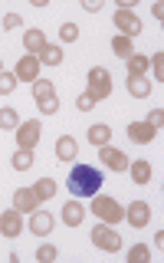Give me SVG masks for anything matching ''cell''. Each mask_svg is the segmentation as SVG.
<instances>
[{
  "label": "cell",
  "mask_w": 164,
  "mask_h": 263,
  "mask_svg": "<svg viewBox=\"0 0 164 263\" xmlns=\"http://www.w3.org/2000/svg\"><path fill=\"white\" fill-rule=\"evenodd\" d=\"M148 125H151V128H161L164 125V112L161 109H151V112H148Z\"/></svg>",
  "instance_id": "34"
},
{
  "label": "cell",
  "mask_w": 164,
  "mask_h": 263,
  "mask_svg": "<svg viewBox=\"0 0 164 263\" xmlns=\"http://www.w3.org/2000/svg\"><path fill=\"white\" fill-rule=\"evenodd\" d=\"M151 13H154V20H164V7H161V4H154Z\"/></svg>",
  "instance_id": "37"
},
{
  "label": "cell",
  "mask_w": 164,
  "mask_h": 263,
  "mask_svg": "<svg viewBox=\"0 0 164 263\" xmlns=\"http://www.w3.org/2000/svg\"><path fill=\"white\" fill-rule=\"evenodd\" d=\"M82 7H86L89 13H95V10H102V0H82Z\"/></svg>",
  "instance_id": "36"
},
{
  "label": "cell",
  "mask_w": 164,
  "mask_h": 263,
  "mask_svg": "<svg viewBox=\"0 0 164 263\" xmlns=\"http://www.w3.org/2000/svg\"><path fill=\"white\" fill-rule=\"evenodd\" d=\"M92 211L98 214L102 224H118V220L125 217V211L118 208V201H115V197H102V194H92Z\"/></svg>",
  "instance_id": "2"
},
{
  "label": "cell",
  "mask_w": 164,
  "mask_h": 263,
  "mask_svg": "<svg viewBox=\"0 0 164 263\" xmlns=\"http://www.w3.org/2000/svg\"><path fill=\"white\" fill-rule=\"evenodd\" d=\"M98 158H102L105 168H112V171H128V158H125V152H118V148H112V145H102L98 148Z\"/></svg>",
  "instance_id": "5"
},
{
  "label": "cell",
  "mask_w": 164,
  "mask_h": 263,
  "mask_svg": "<svg viewBox=\"0 0 164 263\" xmlns=\"http://www.w3.org/2000/svg\"><path fill=\"white\" fill-rule=\"evenodd\" d=\"M76 109H79V112H89V109H95V99L89 96V92H82V96H76Z\"/></svg>",
  "instance_id": "33"
},
{
  "label": "cell",
  "mask_w": 164,
  "mask_h": 263,
  "mask_svg": "<svg viewBox=\"0 0 164 263\" xmlns=\"http://www.w3.org/2000/svg\"><path fill=\"white\" fill-rule=\"evenodd\" d=\"M39 142V122L36 119H30V122H20L16 125V145L20 148H30L33 152V145Z\"/></svg>",
  "instance_id": "6"
},
{
  "label": "cell",
  "mask_w": 164,
  "mask_h": 263,
  "mask_svg": "<svg viewBox=\"0 0 164 263\" xmlns=\"http://www.w3.org/2000/svg\"><path fill=\"white\" fill-rule=\"evenodd\" d=\"M89 96L95 99H105L112 92V76H109V69H102V66H92V69H89V89H86Z\"/></svg>",
  "instance_id": "3"
},
{
  "label": "cell",
  "mask_w": 164,
  "mask_h": 263,
  "mask_svg": "<svg viewBox=\"0 0 164 263\" xmlns=\"http://www.w3.org/2000/svg\"><path fill=\"white\" fill-rule=\"evenodd\" d=\"M148 69L154 72V79H158V82H164V53L151 56V60H148Z\"/></svg>",
  "instance_id": "27"
},
{
  "label": "cell",
  "mask_w": 164,
  "mask_h": 263,
  "mask_svg": "<svg viewBox=\"0 0 164 263\" xmlns=\"http://www.w3.org/2000/svg\"><path fill=\"white\" fill-rule=\"evenodd\" d=\"M30 230L36 237H46L49 230H53V217H49L46 211H33V217H30Z\"/></svg>",
  "instance_id": "16"
},
{
  "label": "cell",
  "mask_w": 164,
  "mask_h": 263,
  "mask_svg": "<svg viewBox=\"0 0 164 263\" xmlns=\"http://www.w3.org/2000/svg\"><path fill=\"white\" fill-rule=\"evenodd\" d=\"M16 27H20V16H16V13H7L4 16V30H16Z\"/></svg>",
  "instance_id": "35"
},
{
  "label": "cell",
  "mask_w": 164,
  "mask_h": 263,
  "mask_svg": "<svg viewBox=\"0 0 164 263\" xmlns=\"http://www.w3.org/2000/svg\"><path fill=\"white\" fill-rule=\"evenodd\" d=\"M13 208L16 211H36L39 208V197H36V191H33V187H16L13 191Z\"/></svg>",
  "instance_id": "9"
},
{
  "label": "cell",
  "mask_w": 164,
  "mask_h": 263,
  "mask_svg": "<svg viewBox=\"0 0 164 263\" xmlns=\"http://www.w3.org/2000/svg\"><path fill=\"white\" fill-rule=\"evenodd\" d=\"M33 191H36L39 201H49V197H56V181L53 178H39L36 184H33Z\"/></svg>",
  "instance_id": "21"
},
{
  "label": "cell",
  "mask_w": 164,
  "mask_h": 263,
  "mask_svg": "<svg viewBox=\"0 0 164 263\" xmlns=\"http://www.w3.org/2000/svg\"><path fill=\"white\" fill-rule=\"evenodd\" d=\"M128 92L135 96V99H145L148 92H151V79H145V76H135V79H131L128 76Z\"/></svg>",
  "instance_id": "18"
},
{
  "label": "cell",
  "mask_w": 164,
  "mask_h": 263,
  "mask_svg": "<svg viewBox=\"0 0 164 263\" xmlns=\"http://www.w3.org/2000/svg\"><path fill=\"white\" fill-rule=\"evenodd\" d=\"M98 187H102V171L92 168V164H72L69 171V191L72 197H92L98 194Z\"/></svg>",
  "instance_id": "1"
},
{
  "label": "cell",
  "mask_w": 164,
  "mask_h": 263,
  "mask_svg": "<svg viewBox=\"0 0 164 263\" xmlns=\"http://www.w3.org/2000/svg\"><path fill=\"white\" fill-rule=\"evenodd\" d=\"M145 72H148V56L131 53V56H128V76L135 79V76H145Z\"/></svg>",
  "instance_id": "22"
},
{
  "label": "cell",
  "mask_w": 164,
  "mask_h": 263,
  "mask_svg": "<svg viewBox=\"0 0 164 263\" xmlns=\"http://www.w3.org/2000/svg\"><path fill=\"white\" fill-rule=\"evenodd\" d=\"M16 79H27V82H36L39 79V60L36 56H23L20 63H16Z\"/></svg>",
  "instance_id": "11"
},
{
  "label": "cell",
  "mask_w": 164,
  "mask_h": 263,
  "mask_svg": "<svg viewBox=\"0 0 164 263\" xmlns=\"http://www.w3.org/2000/svg\"><path fill=\"white\" fill-rule=\"evenodd\" d=\"M36 105H39L43 115H56V109H59V96H49V99H43V102H36Z\"/></svg>",
  "instance_id": "32"
},
{
  "label": "cell",
  "mask_w": 164,
  "mask_h": 263,
  "mask_svg": "<svg viewBox=\"0 0 164 263\" xmlns=\"http://www.w3.org/2000/svg\"><path fill=\"white\" fill-rule=\"evenodd\" d=\"M112 49H115V56H121V60H128L135 49H131V40L128 36H115L112 40Z\"/></svg>",
  "instance_id": "25"
},
{
  "label": "cell",
  "mask_w": 164,
  "mask_h": 263,
  "mask_svg": "<svg viewBox=\"0 0 164 263\" xmlns=\"http://www.w3.org/2000/svg\"><path fill=\"white\" fill-rule=\"evenodd\" d=\"M56 257H59V250H56L53 243H43V247L36 250V260H39V263H53Z\"/></svg>",
  "instance_id": "29"
},
{
  "label": "cell",
  "mask_w": 164,
  "mask_h": 263,
  "mask_svg": "<svg viewBox=\"0 0 164 263\" xmlns=\"http://www.w3.org/2000/svg\"><path fill=\"white\" fill-rule=\"evenodd\" d=\"M59 40H63V43H76V40H79V27H76V23H63V27H59Z\"/></svg>",
  "instance_id": "28"
},
{
  "label": "cell",
  "mask_w": 164,
  "mask_h": 263,
  "mask_svg": "<svg viewBox=\"0 0 164 263\" xmlns=\"http://www.w3.org/2000/svg\"><path fill=\"white\" fill-rule=\"evenodd\" d=\"M154 132H158V128H151L148 122H131V125H128V138L138 142V145H148L154 138Z\"/></svg>",
  "instance_id": "13"
},
{
  "label": "cell",
  "mask_w": 164,
  "mask_h": 263,
  "mask_svg": "<svg viewBox=\"0 0 164 263\" xmlns=\"http://www.w3.org/2000/svg\"><path fill=\"white\" fill-rule=\"evenodd\" d=\"M82 220H86V208H82V201H79V197H72V201L63 208V224H69V227H79Z\"/></svg>",
  "instance_id": "12"
},
{
  "label": "cell",
  "mask_w": 164,
  "mask_h": 263,
  "mask_svg": "<svg viewBox=\"0 0 164 263\" xmlns=\"http://www.w3.org/2000/svg\"><path fill=\"white\" fill-rule=\"evenodd\" d=\"M20 125V119H16L13 109H0V128H16Z\"/></svg>",
  "instance_id": "31"
},
{
  "label": "cell",
  "mask_w": 164,
  "mask_h": 263,
  "mask_svg": "<svg viewBox=\"0 0 164 263\" xmlns=\"http://www.w3.org/2000/svg\"><path fill=\"white\" fill-rule=\"evenodd\" d=\"M33 96H36V102H43V99H49V96H56L53 82H49V79H36V82H33Z\"/></svg>",
  "instance_id": "24"
},
{
  "label": "cell",
  "mask_w": 164,
  "mask_h": 263,
  "mask_svg": "<svg viewBox=\"0 0 164 263\" xmlns=\"http://www.w3.org/2000/svg\"><path fill=\"white\" fill-rule=\"evenodd\" d=\"M33 161H36V158H33L30 148H20V152L13 155V168H16V171H30V168H33Z\"/></svg>",
  "instance_id": "23"
},
{
  "label": "cell",
  "mask_w": 164,
  "mask_h": 263,
  "mask_svg": "<svg viewBox=\"0 0 164 263\" xmlns=\"http://www.w3.org/2000/svg\"><path fill=\"white\" fill-rule=\"evenodd\" d=\"M125 220L131 227H145L148 220H151V208H148L145 201H131V208L125 211Z\"/></svg>",
  "instance_id": "10"
},
{
  "label": "cell",
  "mask_w": 164,
  "mask_h": 263,
  "mask_svg": "<svg viewBox=\"0 0 164 263\" xmlns=\"http://www.w3.org/2000/svg\"><path fill=\"white\" fill-rule=\"evenodd\" d=\"M128 168H131L135 184H148V181H151V164H148V161H131Z\"/></svg>",
  "instance_id": "20"
},
{
  "label": "cell",
  "mask_w": 164,
  "mask_h": 263,
  "mask_svg": "<svg viewBox=\"0 0 164 263\" xmlns=\"http://www.w3.org/2000/svg\"><path fill=\"white\" fill-rule=\"evenodd\" d=\"M148 257H151V250L148 247H131V253H128V263H148Z\"/></svg>",
  "instance_id": "30"
},
{
  "label": "cell",
  "mask_w": 164,
  "mask_h": 263,
  "mask_svg": "<svg viewBox=\"0 0 164 263\" xmlns=\"http://www.w3.org/2000/svg\"><path fill=\"white\" fill-rule=\"evenodd\" d=\"M0 72H4V66H0Z\"/></svg>",
  "instance_id": "38"
},
{
  "label": "cell",
  "mask_w": 164,
  "mask_h": 263,
  "mask_svg": "<svg viewBox=\"0 0 164 263\" xmlns=\"http://www.w3.org/2000/svg\"><path fill=\"white\" fill-rule=\"evenodd\" d=\"M89 142L98 145V148H102V145H109V142H112V128L105 125V122H98V125L89 128Z\"/></svg>",
  "instance_id": "17"
},
{
  "label": "cell",
  "mask_w": 164,
  "mask_h": 263,
  "mask_svg": "<svg viewBox=\"0 0 164 263\" xmlns=\"http://www.w3.org/2000/svg\"><path fill=\"white\" fill-rule=\"evenodd\" d=\"M56 158H59V161L79 158V145H76V138H72V135H63L59 142H56Z\"/></svg>",
  "instance_id": "14"
},
{
  "label": "cell",
  "mask_w": 164,
  "mask_h": 263,
  "mask_svg": "<svg viewBox=\"0 0 164 263\" xmlns=\"http://www.w3.org/2000/svg\"><path fill=\"white\" fill-rule=\"evenodd\" d=\"M16 72H0V96H10L13 89H16Z\"/></svg>",
  "instance_id": "26"
},
{
  "label": "cell",
  "mask_w": 164,
  "mask_h": 263,
  "mask_svg": "<svg viewBox=\"0 0 164 263\" xmlns=\"http://www.w3.org/2000/svg\"><path fill=\"white\" fill-rule=\"evenodd\" d=\"M92 243L98 247V250H105V253L121 250V237L115 234L109 224H95V230H92Z\"/></svg>",
  "instance_id": "4"
},
{
  "label": "cell",
  "mask_w": 164,
  "mask_h": 263,
  "mask_svg": "<svg viewBox=\"0 0 164 263\" xmlns=\"http://www.w3.org/2000/svg\"><path fill=\"white\" fill-rule=\"evenodd\" d=\"M43 46H46L43 30H27V36H23V49H27L30 56H39V53H43Z\"/></svg>",
  "instance_id": "15"
},
{
  "label": "cell",
  "mask_w": 164,
  "mask_h": 263,
  "mask_svg": "<svg viewBox=\"0 0 164 263\" xmlns=\"http://www.w3.org/2000/svg\"><path fill=\"white\" fill-rule=\"evenodd\" d=\"M0 234H4V237H20L23 234V214L16 208L0 214Z\"/></svg>",
  "instance_id": "8"
},
{
  "label": "cell",
  "mask_w": 164,
  "mask_h": 263,
  "mask_svg": "<svg viewBox=\"0 0 164 263\" xmlns=\"http://www.w3.org/2000/svg\"><path fill=\"white\" fill-rule=\"evenodd\" d=\"M115 27L121 30V36H138V33H141V20H138L135 13L131 10H115Z\"/></svg>",
  "instance_id": "7"
},
{
  "label": "cell",
  "mask_w": 164,
  "mask_h": 263,
  "mask_svg": "<svg viewBox=\"0 0 164 263\" xmlns=\"http://www.w3.org/2000/svg\"><path fill=\"white\" fill-rule=\"evenodd\" d=\"M36 60H39V66H59V63H63V49L46 43V46H43V53H39Z\"/></svg>",
  "instance_id": "19"
}]
</instances>
